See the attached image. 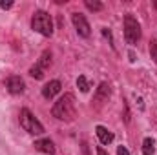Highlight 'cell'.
Segmentation results:
<instances>
[{"instance_id":"9a60e30c","label":"cell","mask_w":157,"mask_h":155,"mask_svg":"<svg viewBox=\"0 0 157 155\" xmlns=\"http://www.w3.org/2000/svg\"><path fill=\"white\" fill-rule=\"evenodd\" d=\"M29 75H31L33 78H37V80H40V78L44 77V71H42V70H40L39 66L35 64L33 68H29Z\"/></svg>"},{"instance_id":"30bf717a","label":"cell","mask_w":157,"mask_h":155,"mask_svg":"<svg viewBox=\"0 0 157 155\" xmlns=\"http://www.w3.org/2000/svg\"><path fill=\"white\" fill-rule=\"evenodd\" d=\"M37 66H39L42 71H44V70H48V68L51 66V51H49V49H44V51H42V55H40Z\"/></svg>"},{"instance_id":"6da1fadb","label":"cell","mask_w":157,"mask_h":155,"mask_svg":"<svg viewBox=\"0 0 157 155\" xmlns=\"http://www.w3.org/2000/svg\"><path fill=\"white\" fill-rule=\"evenodd\" d=\"M75 106H77L75 95H73V93H64V95L53 104L51 115L55 117V119H59V120L70 122V120H73V117H75Z\"/></svg>"},{"instance_id":"5b68a950","label":"cell","mask_w":157,"mask_h":155,"mask_svg":"<svg viewBox=\"0 0 157 155\" xmlns=\"http://www.w3.org/2000/svg\"><path fill=\"white\" fill-rule=\"evenodd\" d=\"M71 22H73V26H75V31H77L78 37L88 39V37L91 35L90 22L86 20V17H84V15H80V13H71Z\"/></svg>"},{"instance_id":"ba28073f","label":"cell","mask_w":157,"mask_h":155,"mask_svg":"<svg viewBox=\"0 0 157 155\" xmlns=\"http://www.w3.org/2000/svg\"><path fill=\"white\" fill-rule=\"evenodd\" d=\"M35 150L40 152V153H46V155H55V144H53V141H49V139H39V141H35Z\"/></svg>"},{"instance_id":"ac0fdd59","label":"cell","mask_w":157,"mask_h":155,"mask_svg":"<svg viewBox=\"0 0 157 155\" xmlns=\"http://www.w3.org/2000/svg\"><path fill=\"white\" fill-rule=\"evenodd\" d=\"M0 7L2 9H11L13 7V2H0Z\"/></svg>"},{"instance_id":"5bb4252c","label":"cell","mask_w":157,"mask_h":155,"mask_svg":"<svg viewBox=\"0 0 157 155\" xmlns=\"http://www.w3.org/2000/svg\"><path fill=\"white\" fill-rule=\"evenodd\" d=\"M84 6H86L90 11H102V7H104L102 2H97V0H93V2H91V0H84Z\"/></svg>"},{"instance_id":"d6986e66","label":"cell","mask_w":157,"mask_h":155,"mask_svg":"<svg viewBox=\"0 0 157 155\" xmlns=\"http://www.w3.org/2000/svg\"><path fill=\"white\" fill-rule=\"evenodd\" d=\"M97 155H108V152H106L104 148H101V146H99V148H97Z\"/></svg>"},{"instance_id":"44dd1931","label":"cell","mask_w":157,"mask_h":155,"mask_svg":"<svg viewBox=\"0 0 157 155\" xmlns=\"http://www.w3.org/2000/svg\"><path fill=\"white\" fill-rule=\"evenodd\" d=\"M154 7H155V9H157V2H155V4H154Z\"/></svg>"},{"instance_id":"4fadbf2b","label":"cell","mask_w":157,"mask_h":155,"mask_svg":"<svg viewBox=\"0 0 157 155\" xmlns=\"http://www.w3.org/2000/svg\"><path fill=\"white\" fill-rule=\"evenodd\" d=\"M77 88L82 91V93H88V91H90V82H88V78L84 77V75H78V78H77Z\"/></svg>"},{"instance_id":"9c48e42d","label":"cell","mask_w":157,"mask_h":155,"mask_svg":"<svg viewBox=\"0 0 157 155\" xmlns=\"http://www.w3.org/2000/svg\"><path fill=\"white\" fill-rule=\"evenodd\" d=\"M95 133H97V137H99V141H101V144H112L113 142V139H115V135L108 130V128H104V126H95Z\"/></svg>"},{"instance_id":"2e32d148","label":"cell","mask_w":157,"mask_h":155,"mask_svg":"<svg viewBox=\"0 0 157 155\" xmlns=\"http://www.w3.org/2000/svg\"><path fill=\"white\" fill-rule=\"evenodd\" d=\"M150 57L157 64V40H150Z\"/></svg>"},{"instance_id":"277c9868","label":"cell","mask_w":157,"mask_h":155,"mask_svg":"<svg viewBox=\"0 0 157 155\" xmlns=\"http://www.w3.org/2000/svg\"><path fill=\"white\" fill-rule=\"evenodd\" d=\"M124 39L130 46H135L141 40V24L137 22V18L132 13L124 17Z\"/></svg>"},{"instance_id":"7a4b0ae2","label":"cell","mask_w":157,"mask_h":155,"mask_svg":"<svg viewBox=\"0 0 157 155\" xmlns=\"http://www.w3.org/2000/svg\"><path fill=\"white\" fill-rule=\"evenodd\" d=\"M31 29L44 35V37H51L53 35V18H51V15L44 9H37L31 17Z\"/></svg>"},{"instance_id":"52a82bcc","label":"cell","mask_w":157,"mask_h":155,"mask_svg":"<svg viewBox=\"0 0 157 155\" xmlns=\"http://www.w3.org/2000/svg\"><path fill=\"white\" fill-rule=\"evenodd\" d=\"M60 89H62L60 80H49V82L42 88V97H44V99H53L57 93H60Z\"/></svg>"},{"instance_id":"7c38bea8","label":"cell","mask_w":157,"mask_h":155,"mask_svg":"<svg viewBox=\"0 0 157 155\" xmlns=\"http://www.w3.org/2000/svg\"><path fill=\"white\" fill-rule=\"evenodd\" d=\"M155 152V141L152 137H146L143 141V155H154Z\"/></svg>"},{"instance_id":"ffe728a7","label":"cell","mask_w":157,"mask_h":155,"mask_svg":"<svg viewBox=\"0 0 157 155\" xmlns=\"http://www.w3.org/2000/svg\"><path fill=\"white\" fill-rule=\"evenodd\" d=\"M130 60H132V62H135V55H133V51H130Z\"/></svg>"},{"instance_id":"8fae6325","label":"cell","mask_w":157,"mask_h":155,"mask_svg":"<svg viewBox=\"0 0 157 155\" xmlns=\"http://www.w3.org/2000/svg\"><path fill=\"white\" fill-rule=\"evenodd\" d=\"M108 97H110V84L102 82V84H101V86L97 88L95 99H97V100H108Z\"/></svg>"},{"instance_id":"3957f363","label":"cell","mask_w":157,"mask_h":155,"mask_svg":"<svg viewBox=\"0 0 157 155\" xmlns=\"http://www.w3.org/2000/svg\"><path fill=\"white\" fill-rule=\"evenodd\" d=\"M18 120H20V126H22L28 133H31V135H42V133H44V126L40 124L39 119L33 115L28 108H22V110H20Z\"/></svg>"},{"instance_id":"8992f818","label":"cell","mask_w":157,"mask_h":155,"mask_svg":"<svg viewBox=\"0 0 157 155\" xmlns=\"http://www.w3.org/2000/svg\"><path fill=\"white\" fill-rule=\"evenodd\" d=\"M7 91L11 93V95H20V93H24V89H26V84H24V80L18 77V75H13V77L7 78Z\"/></svg>"},{"instance_id":"e0dca14e","label":"cell","mask_w":157,"mask_h":155,"mask_svg":"<svg viewBox=\"0 0 157 155\" xmlns=\"http://www.w3.org/2000/svg\"><path fill=\"white\" fill-rule=\"evenodd\" d=\"M117 155H130V152H128L124 146H119L117 148Z\"/></svg>"}]
</instances>
